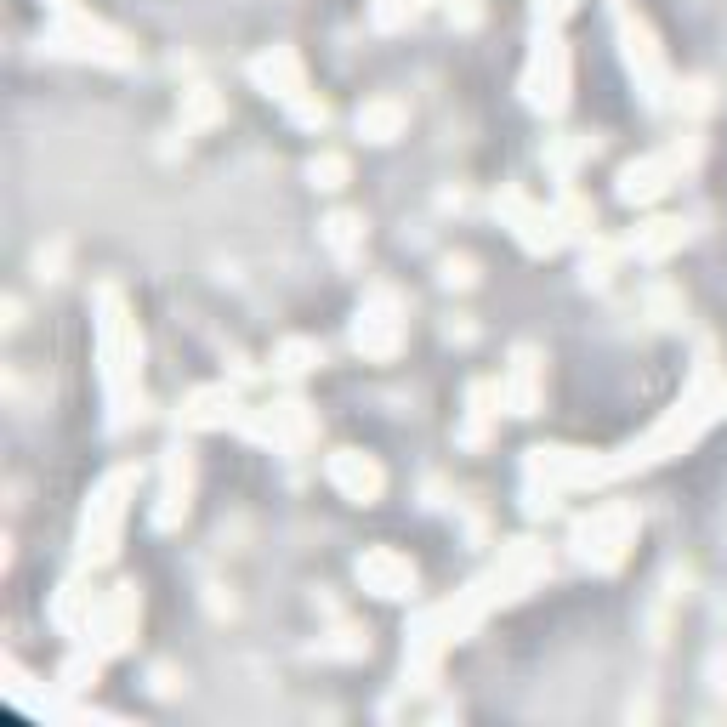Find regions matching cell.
<instances>
[{"label": "cell", "instance_id": "cell-1", "mask_svg": "<svg viewBox=\"0 0 727 727\" xmlns=\"http://www.w3.org/2000/svg\"><path fill=\"white\" fill-rule=\"evenodd\" d=\"M358 574H364V580H370L381 597H404V591L415 586V574H409L398 557H387V551H381V557H370V563H358Z\"/></svg>", "mask_w": 727, "mask_h": 727}, {"label": "cell", "instance_id": "cell-2", "mask_svg": "<svg viewBox=\"0 0 727 727\" xmlns=\"http://www.w3.org/2000/svg\"><path fill=\"white\" fill-rule=\"evenodd\" d=\"M330 472H336V483L347 489V495H358V500H370L375 489H381V472H375L370 461H358V455H336Z\"/></svg>", "mask_w": 727, "mask_h": 727}, {"label": "cell", "instance_id": "cell-3", "mask_svg": "<svg viewBox=\"0 0 727 727\" xmlns=\"http://www.w3.org/2000/svg\"><path fill=\"white\" fill-rule=\"evenodd\" d=\"M392 125H398V108H387V103H381V108H370V114H358V131H370L375 142H387V131H392Z\"/></svg>", "mask_w": 727, "mask_h": 727}, {"label": "cell", "instance_id": "cell-4", "mask_svg": "<svg viewBox=\"0 0 727 727\" xmlns=\"http://www.w3.org/2000/svg\"><path fill=\"white\" fill-rule=\"evenodd\" d=\"M341 177H347V165H341V160H330V154H324V160H313V182H319V188H336Z\"/></svg>", "mask_w": 727, "mask_h": 727}]
</instances>
